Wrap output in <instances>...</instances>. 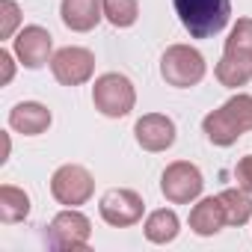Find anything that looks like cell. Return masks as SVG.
I'll return each instance as SVG.
<instances>
[{
    "mask_svg": "<svg viewBox=\"0 0 252 252\" xmlns=\"http://www.w3.org/2000/svg\"><path fill=\"white\" fill-rule=\"evenodd\" d=\"M51 71H54L57 83L80 86V83L92 80V74H95V54L89 48H77V45L60 48L51 57Z\"/></svg>",
    "mask_w": 252,
    "mask_h": 252,
    "instance_id": "9",
    "label": "cell"
},
{
    "mask_svg": "<svg viewBox=\"0 0 252 252\" xmlns=\"http://www.w3.org/2000/svg\"><path fill=\"white\" fill-rule=\"evenodd\" d=\"M104 18L116 30L134 27L137 18H140V3L137 0H104Z\"/></svg>",
    "mask_w": 252,
    "mask_h": 252,
    "instance_id": "19",
    "label": "cell"
},
{
    "mask_svg": "<svg viewBox=\"0 0 252 252\" xmlns=\"http://www.w3.org/2000/svg\"><path fill=\"white\" fill-rule=\"evenodd\" d=\"M220 202H222V211H225V222L228 225H246L252 220V199H249L246 190H240V187L222 190L220 193Z\"/></svg>",
    "mask_w": 252,
    "mask_h": 252,
    "instance_id": "18",
    "label": "cell"
},
{
    "mask_svg": "<svg viewBox=\"0 0 252 252\" xmlns=\"http://www.w3.org/2000/svg\"><path fill=\"white\" fill-rule=\"evenodd\" d=\"M30 217V196L15 187V184H3L0 187V222H21Z\"/></svg>",
    "mask_w": 252,
    "mask_h": 252,
    "instance_id": "17",
    "label": "cell"
},
{
    "mask_svg": "<svg viewBox=\"0 0 252 252\" xmlns=\"http://www.w3.org/2000/svg\"><path fill=\"white\" fill-rule=\"evenodd\" d=\"M60 18L74 33H89L104 18V0H63Z\"/></svg>",
    "mask_w": 252,
    "mask_h": 252,
    "instance_id": "12",
    "label": "cell"
},
{
    "mask_svg": "<svg viewBox=\"0 0 252 252\" xmlns=\"http://www.w3.org/2000/svg\"><path fill=\"white\" fill-rule=\"evenodd\" d=\"M202 131H205L208 143H214L220 149L234 146L246 131H252V95L237 92L222 107L211 110L202 119Z\"/></svg>",
    "mask_w": 252,
    "mask_h": 252,
    "instance_id": "1",
    "label": "cell"
},
{
    "mask_svg": "<svg viewBox=\"0 0 252 252\" xmlns=\"http://www.w3.org/2000/svg\"><path fill=\"white\" fill-rule=\"evenodd\" d=\"M143 211H146V202L137 190H128V187H113L101 196L98 202V214L107 225L113 228H128V225H137L143 220Z\"/></svg>",
    "mask_w": 252,
    "mask_h": 252,
    "instance_id": "7",
    "label": "cell"
},
{
    "mask_svg": "<svg viewBox=\"0 0 252 252\" xmlns=\"http://www.w3.org/2000/svg\"><path fill=\"white\" fill-rule=\"evenodd\" d=\"M18 63L24 68H42L48 60H51V51H54V36L39 27V24H27L18 30L15 36V45H12Z\"/></svg>",
    "mask_w": 252,
    "mask_h": 252,
    "instance_id": "10",
    "label": "cell"
},
{
    "mask_svg": "<svg viewBox=\"0 0 252 252\" xmlns=\"http://www.w3.org/2000/svg\"><path fill=\"white\" fill-rule=\"evenodd\" d=\"M143 231H146V240H149V243L163 246V243H172V240L178 237L181 220H178V214H175L172 208H158V211H152V214L146 217Z\"/></svg>",
    "mask_w": 252,
    "mask_h": 252,
    "instance_id": "16",
    "label": "cell"
},
{
    "mask_svg": "<svg viewBox=\"0 0 252 252\" xmlns=\"http://www.w3.org/2000/svg\"><path fill=\"white\" fill-rule=\"evenodd\" d=\"M205 71H208L205 57L190 45H169L166 54L160 57V77L175 89H190L202 83Z\"/></svg>",
    "mask_w": 252,
    "mask_h": 252,
    "instance_id": "4",
    "label": "cell"
},
{
    "mask_svg": "<svg viewBox=\"0 0 252 252\" xmlns=\"http://www.w3.org/2000/svg\"><path fill=\"white\" fill-rule=\"evenodd\" d=\"M181 27L193 39H211L228 27L231 0H172Z\"/></svg>",
    "mask_w": 252,
    "mask_h": 252,
    "instance_id": "2",
    "label": "cell"
},
{
    "mask_svg": "<svg viewBox=\"0 0 252 252\" xmlns=\"http://www.w3.org/2000/svg\"><path fill=\"white\" fill-rule=\"evenodd\" d=\"M9 128L24 137H39L51 128V110L39 101H21L9 110Z\"/></svg>",
    "mask_w": 252,
    "mask_h": 252,
    "instance_id": "13",
    "label": "cell"
},
{
    "mask_svg": "<svg viewBox=\"0 0 252 252\" xmlns=\"http://www.w3.org/2000/svg\"><path fill=\"white\" fill-rule=\"evenodd\" d=\"M21 24V9L15 0H0V39H12Z\"/></svg>",
    "mask_w": 252,
    "mask_h": 252,
    "instance_id": "21",
    "label": "cell"
},
{
    "mask_svg": "<svg viewBox=\"0 0 252 252\" xmlns=\"http://www.w3.org/2000/svg\"><path fill=\"white\" fill-rule=\"evenodd\" d=\"M89 234H92V222L86 214H80L77 208H65L60 211L51 225H48V246L54 249H86L89 243Z\"/></svg>",
    "mask_w": 252,
    "mask_h": 252,
    "instance_id": "8",
    "label": "cell"
},
{
    "mask_svg": "<svg viewBox=\"0 0 252 252\" xmlns=\"http://www.w3.org/2000/svg\"><path fill=\"white\" fill-rule=\"evenodd\" d=\"M92 104L101 116L107 119H122V116H128L137 104V89L134 83L119 74V71H107L95 80L92 86Z\"/></svg>",
    "mask_w": 252,
    "mask_h": 252,
    "instance_id": "3",
    "label": "cell"
},
{
    "mask_svg": "<svg viewBox=\"0 0 252 252\" xmlns=\"http://www.w3.org/2000/svg\"><path fill=\"white\" fill-rule=\"evenodd\" d=\"M0 65H3V77H0V83H9L12 74H15V63H12L9 51H0Z\"/></svg>",
    "mask_w": 252,
    "mask_h": 252,
    "instance_id": "23",
    "label": "cell"
},
{
    "mask_svg": "<svg viewBox=\"0 0 252 252\" xmlns=\"http://www.w3.org/2000/svg\"><path fill=\"white\" fill-rule=\"evenodd\" d=\"M234 181H237L240 190L252 193V155H246V158L237 160V166H234Z\"/></svg>",
    "mask_w": 252,
    "mask_h": 252,
    "instance_id": "22",
    "label": "cell"
},
{
    "mask_svg": "<svg viewBox=\"0 0 252 252\" xmlns=\"http://www.w3.org/2000/svg\"><path fill=\"white\" fill-rule=\"evenodd\" d=\"M214 74L228 89L246 86L252 80V54L249 51H222V60L217 63Z\"/></svg>",
    "mask_w": 252,
    "mask_h": 252,
    "instance_id": "14",
    "label": "cell"
},
{
    "mask_svg": "<svg viewBox=\"0 0 252 252\" xmlns=\"http://www.w3.org/2000/svg\"><path fill=\"white\" fill-rule=\"evenodd\" d=\"M225 222V211H222V202L220 196H205L193 205L190 211V228L199 234V237H214Z\"/></svg>",
    "mask_w": 252,
    "mask_h": 252,
    "instance_id": "15",
    "label": "cell"
},
{
    "mask_svg": "<svg viewBox=\"0 0 252 252\" xmlns=\"http://www.w3.org/2000/svg\"><path fill=\"white\" fill-rule=\"evenodd\" d=\"M175 134H178L175 122L163 113H146L134 125V137H137L140 149H146V152H166L175 143Z\"/></svg>",
    "mask_w": 252,
    "mask_h": 252,
    "instance_id": "11",
    "label": "cell"
},
{
    "mask_svg": "<svg viewBox=\"0 0 252 252\" xmlns=\"http://www.w3.org/2000/svg\"><path fill=\"white\" fill-rule=\"evenodd\" d=\"M202 187H205V178H202L199 166L190 163V160H175L160 175V193L172 205H190V202H196L202 196Z\"/></svg>",
    "mask_w": 252,
    "mask_h": 252,
    "instance_id": "6",
    "label": "cell"
},
{
    "mask_svg": "<svg viewBox=\"0 0 252 252\" xmlns=\"http://www.w3.org/2000/svg\"><path fill=\"white\" fill-rule=\"evenodd\" d=\"M92 193H95V178L80 163H65L51 175V196L65 208L86 205L92 199Z\"/></svg>",
    "mask_w": 252,
    "mask_h": 252,
    "instance_id": "5",
    "label": "cell"
},
{
    "mask_svg": "<svg viewBox=\"0 0 252 252\" xmlns=\"http://www.w3.org/2000/svg\"><path fill=\"white\" fill-rule=\"evenodd\" d=\"M225 51H249L252 54V18H237L225 39Z\"/></svg>",
    "mask_w": 252,
    "mask_h": 252,
    "instance_id": "20",
    "label": "cell"
}]
</instances>
